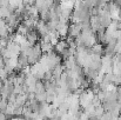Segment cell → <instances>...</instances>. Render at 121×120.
<instances>
[{
    "instance_id": "6da1fadb",
    "label": "cell",
    "mask_w": 121,
    "mask_h": 120,
    "mask_svg": "<svg viewBox=\"0 0 121 120\" xmlns=\"http://www.w3.org/2000/svg\"><path fill=\"white\" fill-rule=\"evenodd\" d=\"M35 99L39 100V101L47 102V101H46V100H47V92L45 91V92H40V93H35Z\"/></svg>"
}]
</instances>
